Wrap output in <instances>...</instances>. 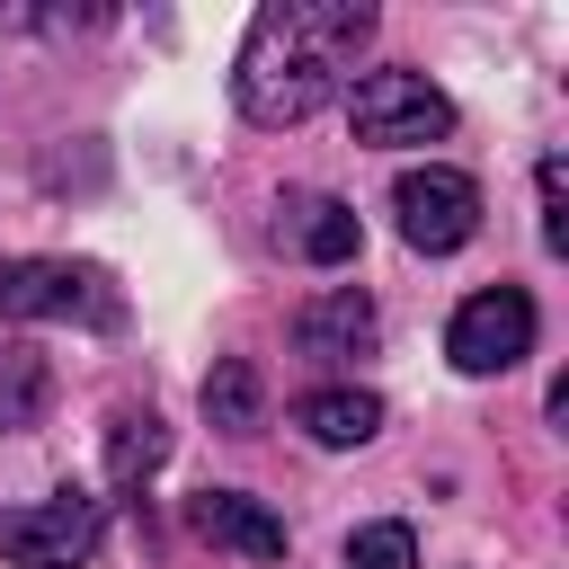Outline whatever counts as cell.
Masks as SVG:
<instances>
[{
  "mask_svg": "<svg viewBox=\"0 0 569 569\" xmlns=\"http://www.w3.org/2000/svg\"><path fill=\"white\" fill-rule=\"evenodd\" d=\"M373 36V9L365 0H267L240 36V62H231V98L249 124H302L338 98L347 62L365 53Z\"/></svg>",
  "mask_w": 569,
  "mask_h": 569,
  "instance_id": "6da1fadb",
  "label": "cell"
},
{
  "mask_svg": "<svg viewBox=\"0 0 569 569\" xmlns=\"http://www.w3.org/2000/svg\"><path fill=\"white\" fill-rule=\"evenodd\" d=\"M347 124L373 151H409V142H445L453 133V98L427 71H365L356 98H347Z\"/></svg>",
  "mask_w": 569,
  "mask_h": 569,
  "instance_id": "7a4b0ae2",
  "label": "cell"
},
{
  "mask_svg": "<svg viewBox=\"0 0 569 569\" xmlns=\"http://www.w3.org/2000/svg\"><path fill=\"white\" fill-rule=\"evenodd\" d=\"M116 284L80 258H9L0 267V320H89L116 329Z\"/></svg>",
  "mask_w": 569,
  "mask_h": 569,
  "instance_id": "3957f363",
  "label": "cell"
},
{
  "mask_svg": "<svg viewBox=\"0 0 569 569\" xmlns=\"http://www.w3.org/2000/svg\"><path fill=\"white\" fill-rule=\"evenodd\" d=\"M98 533H107V498H89V489H53L44 507L0 516V551L18 569H80L98 551Z\"/></svg>",
  "mask_w": 569,
  "mask_h": 569,
  "instance_id": "277c9868",
  "label": "cell"
},
{
  "mask_svg": "<svg viewBox=\"0 0 569 569\" xmlns=\"http://www.w3.org/2000/svg\"><path fill=\"white\" fill-rule=\"evenodd\" d=\"M445 356H453L462 373H516V365L533 356V293H525V284L471 293V302L453 311V329H445Z\"/></svg>",
  "mask_w": 569,
  "mask_h": 569,
  "instance_id": "5b68a950",
  "label": "cell"
},
{
  "mask_svg": "<svg viewBox=\"0 0 569 569\" xmlns=\"http://www.w3.org/2000/svg\"><path fill=\"white\" fill-rule=\"evenodd\" d=\"M391 213H400V240L409 249H427V258H445V249H462L471 231H480V187L462 178V169H400V187H391Z\"/></svg>",
  "mask_w": 569,
  "mask_h": 569,
  "instance_id": "8992f818",
  "label": "cell"
},
{
  "mask_svg": "<svg viewBox=\"0 0 569 569\" xmlns=\"http://www.w3.org/2000/svg\"><path fill=\"white\" fill-rule=\"evenodd\" d=\"M187 525H196L204 542L240 551V560H284V516L258 507V498H240V489H204V498L187 507Z\"/></svg>",
  "mask_w": 569,
  "mask_h": 569,
  "instance_id": "52a82bcc",
  "label": "cell"
},
{
  "mask_svg": "<svg viewBox=\"0 0 569 569\" xmlns=\"http://www.w3.org/2000/svg\"><path fill=\"white\" fill-rule=\"evenodd\" d=\"M373 302L356 293V284H338V293H320L302 320H293V338H302V356H365L373 347Z\"/></svg>",
  "mask_w": 569,
  "mask_h": 569,
  "instance_id": "ba28073f",
  "label": "cell"
},
{
  "mask_svg": "<svg viewBox=\"0 0 569 569\" xmlns=\"http://www.w3.org/2000/svg\"><path fill=\"white\" fill-rule=\"evenodd\" d=\"M293 427H302L311 445H373L382 400H373V391H302V400H293Z\"/></svg>",
  "mask_w": 569,
  "mask_h": 569,
  "instance_id": "9c48e42d",
  "label": "cell"
},
{
  "mask_svg": "<svg viewBox=\"0 0 569 569\" xmlns=\"http://www.w3.org/2000/svg\"><path fill=\"white\" fill-rule=\"evenodd\" d=\"M293 213H302V222H293V240H302V258H311V267H347V258H356V240H365V231H356V213H347L338 196H302Z\"/></svg>",
  "mask_w": 569,
  "mask_h": 569,
  "instance_id": "30bf717a",
  "label": "cell"
},
{
  "mask_svg": "<svg viewBox=\"0 0 569 569\" xmlns=\"http://www.w3.org/2000/svg\"><path fill=\"white\" fill-rule=\"evenodd\" d=\"M204 418L222 436H258V373H249V356H222L204 373Z\"/></svg>",
  "mask_w": 569,
  "mask_h": 569,
  "instance_id": "8fae6325",
  "label": "cell"
},
{
  "mask_svg": "<svg viewBox=\"0 0 569 569\" xmlns=\"http://www.w3.org/2000/svg\"><path fill=\"white\" fill-rule=\"evenodd\" d=\"M160 453H169V436H160V418H151V409H142V418L124 409V418H116V436H107V471H116V480L133 489L142 471H160Z\"/></svg>",
  "mask_w": 569,
  "mask_h": 569,
  "instance_id": "7c38bea8",
  "label": "cell"
},
{
  "mask_svg": "<svg viewBox=\"0 0 569 569\" xmlns=\"http://www.w3.org/2000/svg\"><path fill=\"white\" fill-rule=\"evenodd\" d=\"M44 409V356L36 347H0V427H27Z\"/></svg>",
  "mask_w": 569,
  "mask_h": 569,
  "instance_id": "4fadbf2b",
  "label": "cell"
},
{
  "mask_svg": "<svg viewBox=\"0 0 569 569\" xmlns=\"http://www.w3.org/2000/svg\"><path fill=\"white\" fill-rule=\"evenodd\" d=\"M347 569H418V533L409 525H365L347 542Z\"/></svg>",
  "mask_w": 569,
  "mask_h": 569,
  "instance_id": "5bb4252c",
  "label": "cell"
},
{
  "mask_svg": "<svg viewBox=\"0 0 569 569\" xmlns=\"http://www.w3.org/2000/svg\"><path fill=\"white\" fill-rule=\"evenodd\" d=\"M542 249H569V196H560V160H542Z\"/></svg>",
  "mask_w": 569,
  "mask_h": 569,
  "instance_id": "9a60e30c",
  "label": "cell"
}]
</instances>
